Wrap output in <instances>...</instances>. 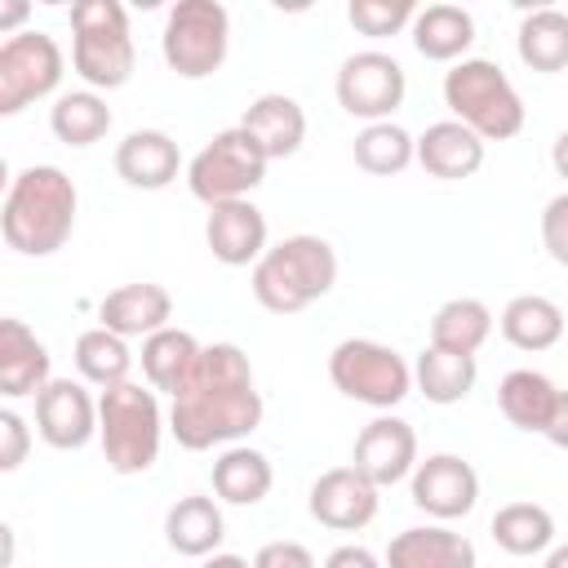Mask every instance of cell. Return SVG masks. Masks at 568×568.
Instances as JSON below:
<instances>
[{"label": "cell", "instance_id": "cell-1", "mask_svg": "<svg viewBox=\"0 0 568 568\" xmlns=\"http://www.w3.org/2000/svg\"><path fill=\"white\" fill-rule=\"evenodd\" d=\"M262 426V395L253 364L235 342L200 346L191 377L178 386L169 430L182 448L204 453L213 444H240Z\"/></svg>", "mask_w": 568, "mask_h": 568}, {"label": "cell", "instance_id": "cell-2", "mask_svg": "<svg viewBox=\"0 0 568 568\" xmlns=\"http://www.w3.org/2000/svg\"><path fill=\"white\" fill-rule=\"evenodd\" d=\"M80 213V191L58 164H31L13 173L4 200H0V235L22 257H49L58 253Z\"/></svg>", "mask_w": 568, "mask_h": 568}, {"label": "cell", "instance_id": "cell-3", "mask_svg": "<svg viewBox=\"0 0 568 568\" xmlns=\"http://www.w3.org/2000/svg\"><path fill=\"white\" fill-rule=\"evenodd\" d=\"M337 284V253L320 235H288L280 244H266V253L253 262L248 288L257 306L271 315H297Z\"/></svg>", "mask_w": 568, "mask_h": 568}, {"label": "cell", "instance_id": "cell-4", "mask_svg": "<svg viewBox=\"0 0 568 568\" xmlns=\"http://www.w3.org/2000/svg\"><path fill=\"white\" fill-rule=\"evenodd\" d=\"M444 106L479 142H506L528 120L524 98L515 93L510 75L493 58H462V62H453V71L444 75Z\"/></svg>", "mask_w": 568, "mask_h": 568}, {"label": "cell", "instance_id": "cell-5", "mask_svg": "<svg viewBox=\"0 0 568 568\" xmlns=\"http://www.w3.org/2000/svg\"><path fill=\"white\" fill-rule=\"evenodd\" d=\"M160 435H164V413L151 386L120 382L98 395V439L115 475L151 470L160 457Z\"/></svg>", "mask_w": 568, "mask_h": 568}, {"label": "cell", "instance_id": "cell-6", "mask_svg": "<svg viewBox=\"0 0 568 568\" xmlns=\"http://www.w3.org/2000/svg\"><path fill=\"white\" fill-rule=\"evenodd\" d=\"M71 67L98 89H124L138 67V49L129 36V13L120 0H80L71 4Z\"/></svg>", "mask_w": 568, "mask_h": 568}, {"label": "cell", "instance_id": "cell-7", "mask_svg": "<svg viewBox=\"0 0 568 568\" xmlns=\"http://www.w3.org/2000/svg\"><path fill=\"white\" fill-rule=\"evenodd\" d=\"M266 155L262 146L244 133V129H222L213 133L186 164V186L200 204H231V200H248V191H257L266 182Z\"/></svg>", "mask_w": 568, "mask_h": 568}, {"label": "cell", "instance_id": "cell-8", "mask_svg": "<svg viewBox=\"0 0 568 568\" xmlns=\"http://www.w3.org/2000/svg\"><path fill=\"white\" fill-rule=\"evenodd\" d=\"M328 377L333 386L355 399V404H368V408H395L408 399L413 390V373H408V359L386 346V342H373V337H346L333 346L328 355Z\"/></svg>", "mask_w": 568, "mask_h": 568}, {"label": "cell", "instance_id": "cell-9", "mask_svg": "<svg viewBox=\"0 0 568 568\" xmlns=\"http://www.w3.org/2000/svg\"><path fill=\"white\" fill-rule=\"evenodd\" d=\"M160 49L169 71H178L182 80H204L226 62L231 13L217 0H178L164 18Z\"/></svg>", "mask_w": 568, "mask_h": 568}, {"label": "cell", "instance_id": "cell-10", "mask_svg": "<svg viewBox=\"0 0 568 568\" xmlns=\"http://www.w3.org/2000/svg\"><path fill=\"white\" fill-rule=\"evenodd\" d=\"M62 67H67V58L49 31L27 27L9 40H0V120L58 93Z\"/></svg>", "mask_w": 568, "mask_h": 568}, {"label": "cell", "instance_id": "cell-11", "mask_svg": "<svg viewBox=\"0 0 568 568\" xmlns=\"http://www.w3.org/2000/svg\"><path fill=\"white\" fill-rule=\"evenodd\" d=\"M333 93H337V106L346 115H355L364 124H377V120H390L399 111V102L408 93V75L390 53L359 49V53L342 58Z\"/></svg>", "mask_w": 568, "mask_h": 568}, {"label": "cell", "instance_id": "cell-12", "mask_svg": "<svg viewBox=\"0 0 568 568\" xmlns=\"http://www.w3.org/2000/svg\"><path fill=\"white\" fill-rule=\"evenodd\" d=\"M497 408L510 426L546 435L550 444H568V395L537 368H510L497 386Z\"/></svg>", "mask_w": 568, "mask_h": 568}, {"label": "cell", "instance_id": "cell-13", "mask_svg": "<svg viewBox=\"0 0 568 568\" xmlns=\"http://www.w3.org/2000/svg\"><path fill=\"white\" fill-rule=\"evenodd\" d=\"M36 435L58 453L84 448L98 435V399L89 395V386L71 377H49L36 390Z\"/></svg>", "mask_w": 568, "mask_h": 568}, {"label": "cell", "instance_id": "cell-14", "mask_svg": "<svg viewBox=\"0 0 568 568\" xmlns=\"http://www.w3.org/2000/svg\"><path fill=\"white\" fill-rule=\"evenodd\" d=\"M351 466H355L373 488H390V484L408 479L413 466H417V430H413L404 417H395V413L373 417V422L355 435Z\"/></svg>", "mask_w": 568, "mask_h": 568}, {"label": "cell", "instance_id": "cell-15", "mask_svg": "<svg viewBox=\"0 0 568 568\" xmlns=\"http://www.w3.org/2000/svg\"><path fill=\"white\" fill-rule=\"evenodd\" d=\"M408 479H413V506L426 510L430 519H462L479 501V475L457 453H430L426 462L413 466Z\"/></svg>", "mask_w": 568, "mask_h": 568}, {"label": "cell", "instance_id": "cell-16", "mask_svg": "<svg viewBox=\"0 0 568 568\" xmlns=\"http://www.w3.org/2000/svg\"><path fill=\"white\" fill-rule=\"evenodd\" d=\"M377 493L382 488H373L355 466H333L311 484L306 510L315 524H324L333 532H355V528L377 519V506H382Z\"/></svg>", "mask_w": 568, "mask_h": 568}, {"label": "cell", "instance_id": "cell-17", "mask_svg": "<svg viewBox=\"0 0 568 568\" xmlns=\"http://www.w3.org/2000/svg\"><path fill=\"white\" fill-rule=\"evenodd\" d=\"M204 244L222 266H253L266 253V217L253 200L213 204L204 222Z\"/></svg>", "mask_w": 568, "mask_h": 568}, {"label": "cell", "instance_id": "cell-18", "mask_svg": "<svg viewBox=\"0 0 568 568\" xmlns=\"http://www.w3.org/2000/svg\"><path fill=\"white\" fill-rule=\"evenodd\" d=\"M98 320L106 333L115 337H151L160 328H169L173 320V297L164 284H151V280H138V284H120L111 288L102 302H98Z\"/></svg>", "mask_w": 568, "mask_h": 568}, {"label": "cell", "instance_id": "cell-19", "mask_svg": "<svg viewBox=\"0 0 568 568\" xmlns=\"http://www.w3.org/2000/svg\"><path fill=\"white\" fill-rule=\"evenodd\" d=\"M115 173L133 191H164L182 173V151L164 129H133L115 146Z\"/></svg>", "mask_w": 568, "mask_h": 568}, {"label": "cell", "instance_id": "cell-20", "mask_svg": "<svg viewBox=\"0 0 568 568\" xmlns=\"http://www.w3.org/2000/svg\"><path fill=\"white\" fill-rule=\"evenodd\" d=\"M475 541L444 528V524H426V528H404L390 537L382 568H475Z\"/></svg>", "mask_w": 568, "mask_h": 568}, {"label": "cell", "instance_id": "cell-21", "mask_svg": "<svg viewBox=\"0 0 568 568\" xmlns=\"http://www.w3.org/2000/svg\"><path fill=\"white\" fill-rule=\"evenodd\" d=\"M235 129H244L262 146L266 160H288L306 142V111L288 93H262V98H253L244 106Z\"/></svg>", "mask_w": 568, "mask_h": 568}, {"label": "cell", "instance_id": "cell-22", "mask_svg": "<svg viewBox=\"0 0 568 568\" xmlns=\"http://www.w3.org/2000/svg\"><path fill=\"white\" fill-rule=\"evenodd\" d=\"M413 160L430 178L462 182V178H475L484 169V142L457 120H435V124H426L422 138H413Z\"/></svg>", "mask_w": 568, "mask_h": 568}, {"label": "cell", "instance_id": "cell-23", "mask_svg": "<svg viewBox=\"0 0 568 568\" xmlns=\"http://www.w3.org/2000/svg\"><path fill=\"white\" fill-rule=\"evenodd\" d=\"M49 346L31 333V324L0 315V395L22 399L49 382Z\"/></svg>", "mask_w": 568, "mask_h": 568}, {"label": "cell", "instance_id": "cell-24", "mask_svg": "<svg viewBox=\"0 0 568 568\" xmlns=\"http://www.w3.org/2000/svg\"><path fill=\"white\" fill-rule=\"evenodd\" d=\"M222 537H226L222 506H217L213 497H204V493L178 497V501L169 506V515H164V541H169L178 555H186V559L213 555V550L222 546Z\"/></svg>", "mask_w": 568, "mask_h": 568}, {"label": "cell", "instance_id": "cell-25", "mask_svg": "<svg viewBox=\"0 0 568 568\" xmlns=\"http://www.w3.org/2000/svg\"><path fill=\"white\" fill-rule=\"evenodd\" d=\"M413 49L426 62H462L466 49L475 44V18L462 4H426L408 22Z\"/></svg>", "mask_w": 568, "mask_h": 568}, {"label": "cell", "instance_id": "cell-26", "mask_svg": "<svg viewBox=\"0 0 568 568\" xmlns=\"http://www.w3.org/2000/svg\"><path fill=\"white\" fill-rule=\"evenodd\" d=\"M271 484H275V470H271V457L262 448L231 444L213 462V493L226 506H257L271 493Z\"/></svg>", "mask_w": 568, "mask_h": 568}, {"label": "cell", "instance_id": "cell-27", "mask_svg": "<svg viewBox=\"0 0 568 568\" xmlns=\"http://www.w3.org/2000/svg\"><path fill=\"white\" fill-rule=\"evenodd\" d=\"M497 324H501V337L515 351H528V355L550 351L564 337V311L546 293H519V297H510Z\"/></svg>", "mask_w": 568, "mask_h": 568}, {"label": "cell", "instance_id": "cell-28", "mask_svg": "<svg viewBox=\"0 0 568 568\" xmlns=\"http://www.w3.org/2000/svg\"><path fill=\"white\" fill-rule=\"evenodd\" d=\"M195 355H200V342L186 333V328H160L151 337H142V377L155 395H178V386L191 377L195 368Z\"/></svg>", "mask_w": 568, "mask_h": 568}, {"label": "cell", "instance_id": "cell-29", "mask_svg": "<svg viewBox=\"0 0 568 568\" xmlns=\"http://www.w3.org/2000/svg\"><path fill=\"white\" fill-rule=\"evenodd\" d=\"M408 373H413V386H417L430 404L448 408V404H462V399L475 390L479 364H475V355H453V351L426 346V351L417 355V364H408Z\"/></svg>", "mask_w": 568, "mask_h": 568}, {"label": "cell", "instance_id": "cell-30", "mask_svg": "<svg viewBox=\"0 0 568 568\" xmlns=\"http://www.w3.org/2000/svg\"><path fill=\"white\" fill-rule=\"evenodd\" d=\"M488 532H493V541L506 550V555H519V559H528V555H546L550 546H555V515L541 506V501H506L497 515H493V524H488Z\"/></svg>", "mask_w": 568, "mask_h": 568}, {"label": "cell", "instance_id": "cell-31", "mask_svg": "<svg viewBox=\"0 0 568 568\" xmlns=\"http://www.w3.org/2000/svg\"><path fill=\"white\" fill-rule=\"evenodd\" d=\"M519 62L528 71L555 75L568 67V13L564 9H532L519 18V36H515Z\"/></svg>", "mask_w": 568, "mask_h": 568}, {"label": "cell", "instance_id": "cell-32", "mask_svg": "<svg viewBox=\"0 0 568 568\" xmlns=\"http://www.w3.org/2000/svg\"><path fill=\"white\" fill-rule=\"evenodd\" d=\"M49 129L58 142L67 146H93L106 138L111 129V106L102 93L93 89H71V93H58L53 106H49Z\"/></svg>", "mask_w": 568, "mask_h": 568}, {"label": "cell", "instance_id": "cell-33", "mask_svg": "<svg viewBox=\"0 0 568 568\" xmlns=\"http://www.w3.org/2000/svg\"><path fill=\"white\" fill-rule=\"evenodd\" d=\"M493 337V311L479 297H448L430 315V346L453 355H475Z\"/></svg>", "mask_w": 568, "mask_h": 568}, {"label": "cell", "instance_id": "cell-34", "mask_svg": "<svg viewBox=\"0 0 568 568\" xmlns=\"http://www.w3.org/2000/svg\"><path fill=\"white\" fill-rule=\"evenodd\" d=\"M71 355H75L80 377H84L89 386H98V390L129 382L133 351H129V342H124V337L106 333L102 324H98V328H84V333L75 337V351H71Z\"/></svg>", "mask_w": 568, "mask_h": 568}, {"label": "cell", "instance_id": "cell-35", "mask_svg": "<svg viewBox=\"0 0 568 568\" xmlns=\"http://www.w3.org/2000/svg\"><path fill=\"white\" fill-rule=\"evenodd\" d=\"M355 164L373 178H395L413 164V133L399 129L395 120H377V124H364L355 133Z\"/></svg>", "mask_w": 568, "mask_h": 568}, {"label": "cell", "instance_id": "cell-36", "mask_svg": "<svg viewBox=\"0 0 568 568\" xmlns=\"http://www.w3.org/2000/svg\"><path fill=\"white\" fill-rule=\"evenodd\" d=\"M413 13H417L413 0H351V4H346L351 27H355L359 36H373V40L399 36V31L413 22Z\"/></svg>", "mask_w": 568, "mask_h": 568}, {"label": "cell", "instance_id": "cell-37", "mask_svg": "<svg viewBox=\"0 0 568 568\" xmlns=\"http://www.w3.org/2000/svg\"><path fill=\"white\" fill-rule=\"evenodd\" d=\"M27 457H31V426L13 408H0V475L18 470Z\"/></svg>", "mask_w": 568, "mask_h": 568}, {"label": "cell", "instance_id": "cell-38", "mask_svg": "<svg viewBox=\"0 0 568 568\" xmlns=\"http://www.w3.org/2000/svg\"><path fill=\"white\" fill-rule=\"evenodd\" d=\"M564 222H568V195H555L541 213V240H546V253L564 266L568 262V235H564Z\"/></svg>", "mask_w": 568, "mask_h": 568}, {"label": "cell", "instance_id": "cell-39", "mask_svg": "<svg viewBox=\"0 0 568 568\" xmlns=\"http://www.w3.org/2000/svg\"><path fill=\"white\" fill-rule=\"evenodd\" d=\"M248 568H315V555L302 541H266Z\"/></svg>", "mask_w": 568, "mask_h": 568}, {"label": "cell", "instance_id": "cell-40", "mask_svg": "<svg viewBox=\"0 0 568 568\" xmlns=\"http://www.w3.org/2000/svg\"><path fill=\"white\" fill-rule=\"evenodd\" d=\"M324 568H382V559L368 550V546H337L328 559H324Z\"/></svg>", "mask_w": 568, "mask_h": 568}, {"label": "cell", "instance_id": "cell-41", "mask_svg": "<svg viewBox=\"0 0 568 568\" xmlns=\"http://www.w3.org/2000/svg\"><path fill=\"white\" fill-rule=\"evenodd\" d=\"M27 18H31V4L27 0H0V36L27 31Z\"/></svg>", "mask_w": 568, "mask_h": 568}, {"label": "cell", "instance_id": "cell-42", "mask_svg": "<svg viewBox=\"0 0 568 568\" xmlns=\"http://www.w3.org/2000/svg\"><path fill=\"white\" fill-rule=\"evenodd\" d=\"M13 555H18V537H13V528L0 519V568H13Z\"/></svg>", "mask_w": 568, "mask_h": 568}, {"label": "cell", "instance_id": "cell-43", "mask_svg": "<svg viewBox=\"0 0 568 568\" xmlns=\"http://www.w3.org/2000/svg\"><path fill=\"white\" fill-rule=\"evenodd\" d=\"M204 568H248V559L231 555V550H213V555H204Z\"/></svg>", "mask_w": 568, "mask_h": 568}, {"label": "cell", "instance_id": "cell-44", "mask_svg": "<svg viewBox=\"0 0 568 568\" xmlns=\"http://www.w3.org/2000/svg\"><path fill=\"white\" fill-rule=\"evenodd\" d=\"M546 568H568V546H550V555H546Z\"/></svg>", "mask_w": 568, "mask_h": 568}, {"label": "cell", "instance_id": "cell-45", "mask_svg": "<svg viewBox=\"0 0 568 568\" xmlns=\"http://www.w3.org/2000/svg\"><path fill=\"white\" fill-rule=\"evenodd\" d=\"M9 182H13V173H9V160L0 155V200H4V191H9Z\"/></svg>", "mask_w": 568, "mask_h": 568}]
</instances>
